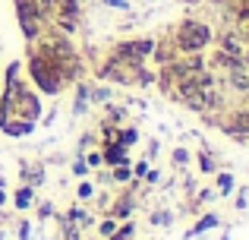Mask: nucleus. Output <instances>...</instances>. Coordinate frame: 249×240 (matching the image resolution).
I'll return each instance as SVG.
<instances>
[{
  "instance_id": "a211bd4d",
  "label": "nucleus",
  "mask_w": 249,
  "mask_h": 240,
  "mask_svg": "<svg viewBox=\"0 0 249 240\" xmlns=\"http://www.w3.org/2000/svg\"><path fill=\"white\" fill-rule=\"evenodd\" d=\"M91 193H95V186H91V184H79V196L82 199H89Z\"/></svg>"
},
{
  "instance_id": "f8f14e48",
  "label": "nucleus",
  "mask_w": 249,
  "mask_h": 240,
  "mask_svg": "<svg viewBox=\"0 0 249 240\" xmlns=\"http://www.w3.org/2000/svg\"><path fill=\"white\" fill-rule=\"evenodd\" d=\"M110 98V89H89V101H107Z\"/></svg>"
},
{
  "instance_id": "dca6fc26",
  "label": "nucleus",
  "mask_w": 249,
  "mask_h": 240,
  "mask_svg": "<svg viewBox=\"0 0 249 240\" xmlns=\"http://www.w3.org/2000/svg\"><path fill=\"white\" fill-rule=\"evenodd\" d=\"M114 180H129V167L126 165H117L114 167Z\"/></svg>"
},
{
  "instance_id": "20e7f679",
  "label": "nucleus",
  "mask_w": 249,
  "mask_h": 240,
  "mask_svg": "<svg viewBox=\"0 0 249 240\" xmlns=\"http://www.w3.org/2000/svg\"><path fill=\"white\" fill-rule=\"evenodd\" d=\"M155 51L152 38H139V41H120L117 44V57L126 63H142V57H148Z\"/></svg>"
},
{
  "instance_id": "423d86ee",
  "label": "nucleus",
  "mask_w": 249,
  "mask_h": 240,
  "mask_svg": "<svg viewBox=\"0 0 249 240\" xmlns=\"http://www.w3.org/2000/svg\"><path fill=\"white\" fill-rule=\"evenodd\" d=\"M101 158L107 161V165H114V167H117V165H129V158H126V148H123L120 142H110V146L101 152Z\"/></svg>"
},
{
  "instance_id": "f257e3e1",
  "label": "nucleus",
  "mask_w": 249,
  "mask_h": 240,
  "mask_svg": "<svg viewBox=\"0 0 249 240\" xmlns=\"http://www.w3.org/2000/svg\"><path fill=\"white\" fill-rule=\"evenodd\" d=\"M29 73H32V79H35V86L48 95H57L63 89V79H67V76H63V63L51 60V57H38V54H32Z\"/></svg>"
},
{
  "instance_id": "412c9836",
  "label": "nucleus",
  "mask_w": 249,
  "mask_h": 240,
  "mask_svg": "<svg viewBox=\"0 0 249 240\" xmlns=\"http://www.w3.org/2000/svg\"><path fill=\"white\" fill-rule=\"evenodd\" d=\"M152 222H155V224H167V222H170V215H167V212H158Z\"/></svg>"
},
{
  "instance_id": "1a4fd4ad",
  "label": "nucleus",
  "mask_w": 249,
  "mask_h": 240,
  "mask_svg": "<svg viewBox=\"0 0 249 240\" xmlns=\"http://www.w3.org/2000/svg\"><path fill=\"white\" fill-rule=\"evenodd\" d=\"M136 139H139L136 127H126V129H120V133H117V139H114V142H120L123 148H129V146H136Z\"/></svg>"
},
{
  "instance_id": "5701e85b",
  "label": "nucleus",
  "mask_w": 249,
  "mask_h": 240,
  "mask_svg": "<svg viewBox=\"0 0 249 240\" xmlns=\"http://www.w3.org/2000/svg\"><path fill=\"white\" fill-rule=\"evenodd\" d=\"M101 234H114V222H104L101 224Z\"/></svg>"
},
{
  "instance_id": "6e6552de",
  "label": "nucleus",
  "mask_w": 249,
  "mask_h": 240,
  "mask_svg": "<svg viewBox=\"0 0 249 240\" xmlns=\"http://www.w3.org/2000/svg\"><path fill=\"white\" fill-rule=\"evenodd\" d=\"M85 108H89V89H85V86H76V105H73V117H79V114H85Z\"/></svg>"
},
{
  "instance_id": "aec40b11",
  "label": "nucleus",
  "mask_w": 249,
  "mask_h": 240,
  "mask_svg": "<svg viewBox=\"0 0 249 240\" xmlns=\"http://www.w3.org/2000/svg\"><path fill=\"white\" fill-rule=\"evenodd\" d=\"M145 165H148V158H145V161H139V165H136V177H145V174H148V167H145Z\"/></svg>"
},
{
  "instance_id": "4468645a",
  "label": "nucleus",
  "mask_w": 249,
  "mask_h": 240,
  "mask_svg": "<svg viewBox=\"0 0 249 240\" xmlns=\"http://www.w3.org/2000/svg\"><path fill=\"white\" fill-rule=\"evenodd\" d=\"M104 165V158H101V152H91L89 158H85V167H101Z\"/></svg>"
},
{
  "instance_id": "0eeeda50",
  "label": "nucleus",
  "mask_w": 249,
  "mask_h": 240,
  "mask_svg": "<svg viewBox=\"0 0 249 240\" xmlns=\"http://www.w3.org/2000/svg\"><path fill=\"white\" fill-rule=\"evenodd\" d=\"M0 127H3V133H10V136H25V133H32V129H35V120H3L0 123Z\"/></svg>"
},
{
  "instance_id": "2eb2a0df",
  "label": "nucleus",
  "mask_w": 249,
  "mask_h": 240,
  "mask_svg": "<svg viewBox=\"0 0 249 240\" xmlns=\"http://www.w3.org/2000/svg\"><path fill=\"white\" fill-rule=\"evenodd\" d=\"M174 161H177V167H183L189 161V155H186V148H174Z\"/></svg>"
},
{
  "instance_id": "ddd939ff",
  "label": "nucleus",
  "mask_w": 249,
  "mask_h": 240,
  "mask_svg": "<svg viewBox=\"0 0 249 240\" xmlns=\"http://www.w3.org/2000/svg\"><path fill=\"white\" fill-rule=\"evenodd\" d=\"M218 190L224 193V196L233 190V177H231V174H221V177H218Z\"/></svg>"
},
{
  "instance_id": "9d476101",
  "label": "nucleus",
  "mask_w": 249,
  "mask_h": 240,
  "mask_svg": "<svg viewBox=\"0 0 249 240\" xmlns=\"http://www.w3.org/2000/svg\"><path fill=\"white\" fill-rule=\"evenodd\" d=\"M13 199H16V205H19V209H25V205L32 203V186H19Z\"/></svg>"
},
{
  "instance_id": "7ed1b4c3",
  "label": "nucleus",
  "mask_w": 249,
  "mask_h": 240,
  "mask_svg": "<svg viewBox=\"0 0 249 240\" xmlns=\"http://www.w3.org/2000/svg\"><path fill=\"white\" fill-rule=\"evenodd\" d=\"M10 114H16V117H22V120H38L41 105H38V98L29 92V89L16 86L13 89V98H10Z\"/></svg>"
},
{
  "instance_id": "4be33fe9",
  "label": "nucleus",
  "mask_w": 249,
  "mask_h": 240,
  "mask_svg": "<svg viewBox=\"0 0 249 240\" xmlns=\"http://www.w3.org/2000/svg\"><path fill=\"white\" fill-rule=\"evenodd\" d=\"M73 174H76V177H82V174H85V161H76V165H73Z\"/></svg>"
},
{
  "instance_id": "393cba45",
  "label": "nucleus",
  "mask_w": 249,
  "mask_h": 240,
  "mask_svg": "<svg viewBox=\"0 0 249 240\" xmlns=\"http://www.w3.org/2000/svg\"><path fill=\"white\" fill-rule=\"evenodd\" d=\"M25 237H29V224L22 222V228H19V240H25Z\"/></svg>"
},
{
  "instance_id": "39448f33",
  "label": "nucleus",
  "mask_w": 249,
  "mask_h": 240,
  "mask_svg": "<svg viewBox=\"0 0 249 240\" xmlns=\"http://www.w3.org/2000/svg\"><path fill=\"white\" fill-rule=\"evenodd\" d=\"M227 73H231L233 89H240V92H249V60L237 57V60H233L231 67H227Z\"/></svg>"
},
{
  "instance_id": "f3484780",
  "label": "nucleus",
  "mask_w": 249,
  "mask_h": 240,
  "mask_svg": "<svg viewBox=\"0 0 249 240\" xmlns=\"http://www.w3.org/2000/svg\"><path fill=\"white\" fill-rule=\"evenodd\" d=\"M199 167H202V171H214V165H212V155H205V152H202V155H199Z\"/></svg>"
},
{
  "instance_id": "b1692460",
  "label": "nucleus",
  "mask_w": 249,
  "mask_h": 240,
  "mask_svg": "<svg viewBox=\"0 0 249 240\" xmlns=\"http://www.w3.org/2000/svg\"><path fill=\"white\" fill-rule=\"evenodd\" d=\"M51 212H54V205H51V203H44V205H41V218H48Z\"/></svg>"
},
{
  "instance_id": "f03ea898",
  "label": "nucleus",
  "mask_w": 249,
  "mask_h": 240,
  "mask_svg": "<svg viewBox=\"0 0 249 240\" xmlns=\"http://www.w3.org/2000/svg\"><path fill=\"white\" fill-rule=\"evenodd\" d=\"M208 41H212V29H208L205 22H199V19L180 22V29H177V35H174L177 51H202Z\"/></svg>"
},
{
  "instance_id": "6ab92c4d",
  "label": "nucleus",
  "mask_w": 249,
  "mask_h": 240,
  "mask_svg": "<svg viewBox=\"0 0 249 240\" xmlns=\"http://www.w3.org/2000/svg\"><path fill=\"white\" fill-rule=\"evenodd\" d=\"M104 3H107V6H117V10H129L126 0H104Z\"/></svg>"
},
{
  "instance_id": "9b49d317",
  "label": "nucleus",
  "mask_w": 249,
  "mask_h": 240,
  "mask_svg": "<svg viewBox=\"0 0 249 240\" xmlns=\"http://www.w3.org/2000/svg\"><path fill=\"white\" fill-rule=\"evenodd\" d=\"M214 224H218V218H214V215H205V218H202V222H199V224H196V228H193V231H189V237H193V234H202V231H208V228H214Z\"/></svg>"
}]
</instances>
